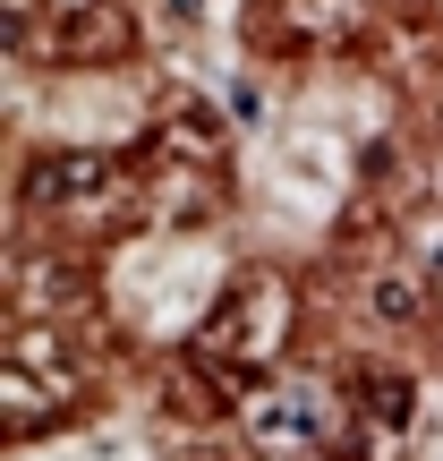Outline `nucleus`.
<instances>
[{
	"mask_svg": "<svg viewBox=\"0 0 443 461\" xmlns=\"http://www.w3.org/2000/svg\"><path fill=\"white\" fill-rule=\"evenodd\" d=\"M273 333H281V291L273 274H239L230 282V299L214 308V325L197 333V359L230 367V376H264V359H273Z\"/></svg>",
	"mask_w": 443,
	"mask_h": 461,
	"instance_id": "nucleus-1",
	"label": "nucleus"
},
{
	"mask_svg": "<svg viewBox=\"0 0 443 461\" xmlns=\"http://www.w3.org/2000/svg\"><path fill=\"white\" fill-rule=\"evenodd\" d=\"M120 197V163L94 146H60L26 171V205L34 214H60V222H102Z\"/></svg>",
	"mask_w": 443,
	"mask_h": 461,
	"instance_id": "nucleus-2",
	"label": "nucleus"
},
{
	"mask_svg": "<svg viewBox=\"0 0 443 461\" xmlns=\"http://www.w3.org/2000/svg\"><path fill=\"white\" fill-rule=\"evenodd\" d=\"M410 411H418V384L401 376V367H367V376H359V419H367V428L401 436V428H410Z\"/></svg>",
	"mask_w": 443,
	"mask_h": 461,
	"instance_id": "nucleus-3",
	"label": "nucleus"
},
{
	"mask_svg": "<svg viewBox=\"0 0 443 461\" xmlns=\"http://www.w3.org/2000/svg\"><path fill=\"white\" fill-rule=\"evenodd\" d=\"M324 428V402L307 393V384H290V393L256 402V436H273V445H290V436H315Z\"/></svg>",
	"mask_w": 443,
	"mask_h": 461,
	"instance_id": "nucleus-4",
	"label": "nucleus"
},
{
	"mask_svg": "<svg viewBox=\"0 0 443 461\" xmlns=\"http://www.w3.org/2000/svg\"><path fill=\"white\" fill-rule=\"evenodd\" d=\"M154 146L171 154V163H214L222 154V129L205 112H180V120H163V137H154Z\"/></svg>",
	"mask_w": 443,
	"mask_h": 461,
	"instance_id": "nucleus-5",
	"label": "nucleus"
},
{
	"mask_svg": "<svg viewBox=\"0 0 443 461\" xmlns=\"http://www.w3.org/2000/svg\"><path fill=\"white\" fill-rule=\"evenodd\" d=\"M120 34H128V26H120V9L102 0V9H77V26L60 34V51H77V60H94V51H120Z\"/></svg>",
	"mask_w": 443,
	"mask_h": 461,
	"instance_id": "nucleus-6",
	"label": "nucleus"
},
{
	"mask_svg": "<svg viewBox=\"0 0 443 461\" xmlns=\"http://www.w3.org/2000/svg\"><path fill=\"white\" fill-rule=\"evenodd\" d=\"M376 308H384V316H401V325H418V316H427V274H410V265H401V274H384Z\"/></svg>",
	"mask_w": 443,
	"mask_h": 461,
	"instance_id": "nucleus-7",
	"label": "nucleus"
}]
</instances>
